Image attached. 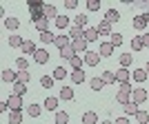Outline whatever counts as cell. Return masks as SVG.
Returning <instances> with one entry per match:
<instances>
[{"label": "cell", "mask_w": 149, "mask_h": 124, "mask_svg": "<svg viewBox=\"0 0 149 124\" xmlns=\"http://www.w3.org/2000/svg\"><path fill=\"white\" fill-rule=\"evenodd\" d=\"M82 124H98V115L93 111H85L82 113Z\"/></svg>", "instance_id": "14"}, {"label": "cell", "mask_w": 149, "mask_h": 124, "mask_svg": "<svg viewBox=\"0 0 149 124\" xmlns=\"http://www.w3.org/2000/svg\"><path fill=\"white\" fill-rule=\"evenodd\" d=\"M45 9V7H42ZM42 9H33V11H31V20H33V22H38V20H42L45 18V11Z\"/></svg>", "instance_id": "43"}, {"label": "cell", "mask_w": 149, "mask_h": 124, "mask_svg": "<svg viewBox=\"0 0 149 124\" xmlns=\"http://www.w3.org/2000/svg\"><path fill=\"white\" fill-rule=\"evenodd\" d=\"M85 78H87V75H85V71H74V73H71V82H74V84H82V82H85Z\"/></svg>", "instance_id": "28"}, {"label": "cell", "mask_w": 149, "mask_h": 124, "mask_svg": "<svg viewBox=\"0 0 149 124\" xmlns=\"http://www.w3.org/2000/svg\"><path fill=\"white\" fill-rule=\"evenodd\" d=\"M69 38H71V40H78V38H85V29H80V27H71V29H69Z\"/></svg>", "instance_id": "19"}, {"label": "cell", "mask_w": 149, "mask_h": 124, "mask_svg": "<svg viewBox=\"0 0 149 124\" xmlns=\"http://www.w3.org/2000/svg\"><path fill=\"white\" fill-rule=\"evenodd\" d=\"M116 102H118V104H127V102H131V93L118 91V95H116Z\"/></svg>", "instance_id": "29"}, {"label": "cell", "mask_w": 149, "mask_h": 124, "mask_svg": "<svg viewBox=\"0 0 149 124\" xmlns=\"http://www.w3.org/2000/svg\"><path fill=\"white\" fill-rule=\"evenodd\" d=\"M7 104H9V109L11 111H22V95H9V100H7Z\"/></svg>", "instance_id": "2"}, {"label": "cell", "mask_w": 149, "mask_h": 124, "mask_svg": "<svg viewBox=\"0 0 149 124\" xmlns=\"http://www.w3.org/2000/svg\"><path fill=\"white\" fill-rule=\"evenodd\" d=\"M58 47V49H65V47H69L71 44V38L65 36V33H60V36H56V42H54Z\"/></svg>", "instance_id": "11"}, {"label": "cell", "mask_w": 149, "mask_h": 124, "mask_svg": "<svg viewBox=\"0 0 149 124\" xmlns=\"http://www.w3.org/2000/svg\"><path fill=\"white\" fill-rule=\"evenodd\" d=\"M76 56H78V53L74 51V47H71V44H69V47H65V49H60V58H62V60H71V58H76Z\"/></svg>", "instance_id": "15"}, {"label": "cell", "mask_w": 149, "mask_h": 124, "mask_svg": "<svg viewBox=\"0 0 149 124\" xmlns=\"http://www.w3.org/2000/svg\"><path fill=\"white\" fill-rule=\"evenodd\" d=\"M51 75H54V80H65V78H67V69L65 67H56Z\"/></svg>", "instance_id": "27"}, {"label": "cell", "mask_w": 149, "mask_h": 124, "mask_svg": "<svg viewBox=\"0 0 149 124\" xmlns=\"http://www.w3.org/2000/svg\"><path fill=\"white\" fill-rule=\"evenodd\" d=\"M76 5H78V0H65V7H67V9H76Z\"/></svg>", "instance_id": "50"}, {"label": "cell", "mask_w": 149, "mask_h": 124, "mask_svg": "<svg viewBox=\"0 0 149 124\" xmlns=\"http://www.w3.org/2000/svg\"><path fill=\"white\" fill-rule=\"evenodd\" d=\"M5 27H7L9 31H16V29L20 27V20H18V18H7V20H5Z\"/></svg>", "instance_id": "30"}, {"label": "cell", "mask_w": 149, "mask_h": 124, "mask_svg": "<svg viewBox=\"0 0 149 124\" xmlns=\"http://www.w3.org/2000/svg\"><path fill=\"white\" fill-rule=\"evenodd\" d=\"M111 40H109V42L113 44V47H120V44H123V36H120V33H111Z\"/></svg>", "instance_id": "46"}, {"label": "cell", "mask_w": 149, "mask_h": 124, "mask_svg": "<svg viewBox=\"0 0 149 124\" xmlns=\"http://www.w3.org/2000/svg\"><path fill=\"white\" fill-rule=\"evenodd\" d=\"M27 40L22 36H18V33H13V36H9V47H13V49H22V44H25Z\"/></svg>", "instance_id": "6"}, {"label": "cell", "mask_w": 149, "mask_h": 124, "mask_svg": "<svg viewBox=\"0 0 149 124\" xmlns=\"http://www.w3.org/2000/svg\"><path fill=\"white\" fill-rule=\"evenodd\" d=\"M54 22H56V27H58V29H67V27H69V18H67V16H58V18L56 20H54Z\"/></svg>", "instance_id": "31"}, {"label": "cell", "mask_w": 149, "mask_h": 124, "mask_svg": "<svg viewBox=\"0 0 149 124\" xmlns=\"http://www.w3.org/2000/svg\"><path fill=\"white\" fill-rule=\"evenodd\" d=\"M100 78L105 80V84H116V73H113V71H105Z\"/></svg>", "instance_id": "35"}, {"label": "cell", "mask_w": 149, "mask_h": 124, "mask_svg": "<svg viewBox=\"0 0 149 124\" xmlns=\"http://www.w3.org/2000/svg\"><path fill=\"white\" fill-rule=\"evenodd\" d=\"M36 29L40 31V33H45V31H49V18H42L36 22Z\"/></svg>", "instance_id": "37"}, {"label": "cell", "mask_w": 149, "mask_h": 124, "mask_svg": "<svg viewBox=\"0 0 149 124\" xmlns=\"http://www.w3.org/2000/svg\"><path fill=\"white\" fill-rule=\"evenodd\" d=\"M69 64H71V69H74V71H82L85 58H82V56H76V58H71V60H69Z\"/></svg>", "instance_id": "16"}, {"label": "cell", "mask_w": 149, "mask_h": 124, "mask_svg": "<svg viewBox=\"0 0 149 124\" xmlns=\"http://www.w3.org/2000/svg\"><path fill=\"white\" fill-rule=\"evenodd\" d=\"M87 16H85V13H78V16H76L74 18V22H76V27H80V29H87Z\"/></svg>", "instance_id": "24"}, {"label": "cell", "mask_w": 149, "mask_h": 124, "mask_svg": "<svg viewBox=\"0 0 149 124\" xmlns=\"http://www.w3.org/2000/svg\"><path fill=\"white\" fill-rule=\"evenodd\" d=\"M54 82H56V80H54V75H42V78H40V84H42L45 89H51V87H54Z\"/></svg>", "instance_id": "38"}, {"label": "cell", "mask_w": 149, "mask_h": 124, "mask_svg": "<svg viewBox=\"0 0 149 124\" xmlns=\"http://www.w3.org/2000/svg\"><path fill=\"white\" fill-rule=\"evenodd\" d=\"M100 124H113V122H109V120H102V122H100Z\"/></svg>", "instance_id": "54"}, {"label": "cell", "mask_w": 149, "mask_h": 124, "mask_svg": "<svg viewBox=\"0 0 149 124\" xmlns=\"http://www.w3.org/2000/svg\"><path fill=\"white\" fill-rule=\"evenodd\" d=\"M145 71H147V73H149V62H147V64H145Z\"/></svg>", "instance_id": "55"}, {"label": "cell", "mask_w": 149, "mask_h": 124, "mask_svg": "<svg viewBox=\"0 0 149 124\" xmlns=\"http://www.w3.org/2000/svg\"><path fill=\"white\" fill-rule=\"evenodd\" d=\"M120 91H125V93H134V87H131V82H123V84H120Z\"/></svg>", "instance_id": "49"}, {"label": "cell", "mask_w": 149, "mask_h": 124, "mask_svg": "<svg viewBox=\"0 0 149 124\" xmlns=\"http://www.w3.org/2000/svg\"><path fill=\"white\" fill-rule=\"evenodd\" d=\"M123 111H125V115H134V118H136V113L140 111V109H138L136 102H127V104H123Z\"/></svg>", "instance_id": "12"}, {"label": "cell", "mask_w": 149, "mask_h": 124, "mask_svg": "<svg viewBox=\"0 0 149 124\" xmlns=\"http://www.w3.org/2000/svg\"><path fill=\"white\" fill-rule=\"evenodd\" d=\"M58 100L60 98H47L45 100V111H58Z\"/></svg>", "instance_id": "17"}, {"label": "cell", "mask_w": 149, "mask_h": 124, "mask_svg": "<svg viewBox=\"0 0 149 124\" xmlns=\"http://www.w3.org/2000/svg\"><path fill=\"white\" fill-rule=\"evenodd\" d=\"M129 80H131V73L127 71V69L120 67L118 71H116V82H120V84H123V82H129Z\"/></svg>", "instance_id": "10"}, {"label": "cell", "mask_w": 149, "mask_h": 124, "mask_svg": "<svg viewBox=\"0 0 149 124\" xmlns=\"http://www.w3.org/2000/svg\"><path fill=\"white\" fill-rule=\"evenodd\" d=\"M16 67H18V71H27V69H29L27 58H16Z\"/></svg>", "instance_id": "44"}, {"label": "cell", "mask_w": 149, "mask_h": 124, "mask_svg": "<svg viewBox=\"0 0 149 124\" xmlns=\"http://www.w3.org/2000/svg\"><path fill=\"white\" fill-rule=\"evenodd\" d=\"M140 40H143V47H147V49H149V33H143Z\"/></svg>", "instance_id": "51"}, {"label": "cell", "mask_w": 149, "mask_h": 124, "mask_svg": "<svg viewBox=\"0 0 149 124\" xmlns=\"http://www.w3.org/2000/svg\"><path fill=\"white\" fill-rule=\"evenodd\" d=\"M13 93H16V95H25L27 93V84L25 82H13Z\"/></svg>", "instance_id": "33"}, {"label": "cell", "mask_w": 149, "mask_h": 124, "mask_svg": "<svg viewBox=\"0 0 149 124\" xmlns=\"http://www.w3.org/2000/svg\"><path fill=\"white\" fill-rule=\"evenodd\" d=\"M33 60H36L38 64H45V62L49 60V51H47V49H38L36 56H33Z\"/></svg>", "instance_id": "13"}, {"label": "cell", "mask_w": 149, "mask_h": 124, "mask_svg": "<svg viewBox=\"0 0 149 124\" xmlns=\"http://www.w3.org/2000/svg\"><path fill=\"white\" fill-rule=\"evenodd\" d=\"M113 47L111 42H100V47H98V53H100V58H107V56H111L113 53Z\"/></svg>", "instance_id": "5"}, {"label": "cell", "mask_w": 149, "mask_h": 124, "mask_svg": "<svg viewBox=\"0 0 149 124\" xmlns=\"http://www.w3.org/2000/svg\"><path fill=\"white\" fill-rule=\"evenodd\" d=\"M147 98H149V93H147V89H143V87L134 89V93H131V102H136V104H143Z\"/></svg>", "instance_id": "1"}, {"label": "cell", "mask_w": 149, "mask_h": 124, "mask_svg": "<svg viewBox=\"0 0 149 124\" xmlns=\"http://www.w3.org/2000/svg\"><path fill=\"white\" fill-rule=\"evenodd\" d=\"M27 113H29L31 118H38V115L42 113V109H40L38 104H29V106H27Z\"/></svg>", "instance_id": "39"}, {"label": "cell", "mask_w": 149, "mask_h": 124, "mask_svg": "<svg viewBox=\"0 0 149 124\" xmlns=\"http://www.w3.org/2000/svg\"><path fill=\"white\" fill-rule=\"evenodd\" d=\"M87 9L89 11H98L100 9V0H87Z\"/></svg>", "instance_id": "47"}, {"label": "cell", "mask_w": 149, "mask_h": 124, "mask_svg": "<svg viewBox=\"0 0 149 124\" xmlns=\"http://www.w3.org/2000/svg\"><path fill=\"white\" fill-rule=\"evenodd\" d=\"M7 109H9V104H7V100H5V102H0V111L5 113V111H7Z\"/></svg>", "instance_id": "52"}, {"label": "cell", "mask_w": 149, "mask_h": 124, "mask_svg": "<svg viewBox=\"0 0 149 124\" xmlns=\"http://www.w3.org/2000/svg\"><path fill=\"white\" fill-rule=\"evenodd\" d=\"M31 80V73H29V69H27V71H18V82H29Z\"/></svg>", "instance_id": "45"}, {"label": "cell", "mask_w": 149, "mask_h": 124, "mask_svg": "<svg viewBox=\"0 0 149 124\" xmlns=\"http://www.w3.org/2000/svg\"><path fill=\"white\" fill-rule=\"evenodd\" d=\"M116 124H129V120H127V118H118V120H116Z\"/></svg>", "instance_id": "53"}, {"label": "cell", "mask_w": 149, "mask_h": 124, "mask_svg": "<svg viewBox=\"0 0 149 124\" xmlns=\"http://www.w3.org/2000/svg\"><path fill=\"white\" fill-rule=\"evenodd\" d=\"M29 5V11H33V9H42L45 2H40V0H31V2H27Z\"/></svg>", "instance_id": "48"}, {"label": "cell", "mask_w": 149, "mask_h": 124, "mask_svg": "<svg viewBox=\"0 0 149 124\" xmlns=\"http://www.w3.org/2000/svg\"><path fill=\"white\" fill-rule=\"evenodd\" d=\"M87 40L85 38H78V40H71V47H74L76 53H87Z\"/></svg>", "instance_id": "4"}, {"label": "cell", "mask_w": 149, "mask_h": 124, "mask_svg": "<svg viewBox=\"0 0 149 124\" xmlns=\"http://www.w3.org/2000/svg\"><path fill=\"white\" fill-rule=\"evenodd\" d=\"M40 40H42V44H54L56 42V36L51 31H45V33H40Z\"/></svg>", "instance_id": "26"}, {"label": "cell", "mask_w": 149, "mask_h": 124, "mask_svg": "<svg viewBox=\"0 0 149 124\" xmlns=\"http://www.w3.org/2000/svg\"><path fill=\"white\" fill-rule=\"evenodd\" d=\"M105 20H107V22H111V25H113V22H118V20H120V13L116 11V9H109V11L105 13Z\"/></svg>", "instance_id": "20"}, {"label": "cell", "mask_w": 149, "mask_h": 124, "mask_svg": "<svg viewBox=\"0 0 149 124\" xmlns=\"http://www.w3.org/2000/svg\"><path fill=\"white\" fill-rule=\"evenodd\" d=\"M96 29H98L100 36H111V33H113V31H111V22H107V20L98 22V27H96Z\"/></svg>", "instance_id": "8"}, {"label": "cell", "mask_w": 149, "mask_h": 124, "mask_svg": "<svg viewBox=\"0 0 149 124\" xmlns=\"http://www.w3.org/2000/svg\"><path fill=\"white\" fill-rule=\"evenodd\" d=\"M89 87H91V91H100V89L105 87V80H102V78H98V75H96V78H93V80L89 82Z\"/></svg>", "instance_id": "25"}, {"label": "cell", "mask_w": 149, "mask_h": 124, "mask_svg": "<svg viewBox=\"0 0 149 124\" xmlns=\"http://www.w3.org/2000/svg\"><path fill=\"white\" fill-rule=\"evenodd\" d=\"M131 75H134V80H136V82H145V80L149 78V73L145 71V69H136V71H134Z\"/></svg>", "instance_id": "21"}, {"label": "cell", "mask_w": 149, "mask_h": 124, "mask_svg": "<svg viewBox=\"0 0 149 124\" xmlns=\"http://www.w3.org/2000/svg\"><path fill=\"white\" fill-rule=\"evenodd\" d=\"M42 11H45V18H54V20L58 18V11H56V7H54V5H45Z\"/></svg>", "instance_id": "23"}, {"label": "cell", "mask_w": 149, "mask_h": 124, "mask_svg": "<svg viewBox=\"0 0 149 124\" xmlns=\"http://www.w3.org/2000/svg\"><path fill=\"white\" fill-rule=\"evenodd\" d=\"M136 120H138L140 124H149V113H147V111H138V113H136Z\"/></svg>", "instance_id": "42"}, {"label": "cell", "mask_w": 149, "mask_h": 124, "mask_svg": "<svg viewBox=\"0 0 149 124\" xmlns=\"http://www.w3.org/2000/svg\"><path fill=\"white\" fill-rule=\"evenodd\" d=\"M58 98H60V100H74V89H71V87H62Z\"/></svg>", "instance_id": "22"}, {"label": "cell", "mask_w": 149, "mask_h": 124, "mask_svg": "<svg viewBox=\"0 0 149 124\" xmlns=\"http://www.w3.org/2000/svg\"><path fill=\"white\" fill-rule=\"evenodd\" d=\"M2 82H18V71L2 69Z\"/></svg>", "instance_id": "9"}, {"label": "cell", "mask_w": 149, "mask_h": 124, "mask_svg": "<svg viewBox=\"0 0 149 124\" xmlns=\"http://www.w3.org/2000/svg\"><path fill=\"white\" fill-rule=\"evenodd\" d=\"M131 49H134V51H140V49H145V47H143V40H140V36L131 38Z\"/></svg>", "instance_id": "41"}, {"label": "cell", "mask_w": 149, "mask_h": 124, "mask_svg": "<svg viewBox=\"0 0 149 124\" xmlns=\"http://www.w3.org/2000/svg\"><path fill=\"white\" fill-rule=\"evenodd\" d=\"M9 124H22V111H11V115H9Z\"/></svg>", "instance_id": "32"}, {"label": "cell", "mask_w": 149, "mask_h": 124, "mask_svg": "<svg viewBox=\"0 0 149 124\" xmlns=\"http://www.w3.org/2000/svg\"><path fill=\"white\" fill-rule=\"evenodd\" d=\"M147 27V20H145V16L140 13V16H136L134 18V29H145Z\"/></svg>", "instance_id": "34"}, {"label": "cell", "mask_w": 149, "mask_h": 124, "mask_svg": "<svg viewBox=\"0 0 149 124\" xmlns=\"http://www.w3.org/2000/svg\"><path fill=\"white\" fill-rule=\"evenodd\" d=\"M98 38H100V33H98L96 27H87V29H85V40H87V42H96Z\"/></svg>", "instance_id": "7"}, {"label": "cell", "mask_w": 149, "mask_h": 124, "mask_svg": "<svg viewBox=\"0 0 149 124\" xmlns=\"http://www.w3.org/2000/svg\"><path fill=\"white\" fill-rule=\"evenodd\" d=\"M69 122V113L67 111H56V124H67Z\"/></svg>", "instance_id": "36"}, {"label": "cell", "mask_w": 149, "mask_h": 124, "mask_svg": "<svg viewBox=\"0 0 149 124\" xmlns=\"http://www.w3.org/2000/svg\"><path fill=\"white\" fill-rule=\"evenodd\" d=\"M36 44L31 42V40H27L25 44H22V53H25V56H36Z\"/></svg>", "instance_id": "18"}, {"label": "cell", "mask_w": 149, "mask_h": 124, "mask_svg": "<svg viewBox=\"0 0 149 124\" xmlns=\"http://www.w3.org/2000/svg\"><path fill=\"white\" fill-rule=\"evenodd\" d=\"M82 58H85V64H89V67H96V64L100 62V53L98 51H87Z\"/></svg>", "instance_id": "3"}, {"label": "cell", "mask_w": 149, "mask_h": 124, "mask_svg": "<svg viewBox=\"0 0 149 124\" xmlns=\"http://www.w3.org/2000/svg\"><path fill=\"white\" fill-rule=\"evenodd\" d=\"M131 62H134V58H131L129 53H123V56H120V67H123V69H127Z\"/></svg>", "instance_id": "40"}]
</instances>
